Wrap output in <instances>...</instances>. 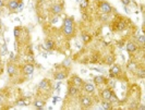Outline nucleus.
Listing matches in <instances>:
<instances>
[{"mask_svg":"<svg viewBox=\"0 0 145 110\" xmlns=\"http://www.w3.org/2000/svg\"><path fill=\"white\" fill-rule=\"evenodd\" d=\"M62 32L65 37H72L74 35L75 29H74V20L73 16L70 18H64L63 20V25H62Z\"/></svg>","mask_w":145,"mask_h":110,"instance_id":"f257e3e1","label":"nucleus"},{"mask_svg":"<svg viewBox=\"0 0 145 110\" xmlns=\"http://www.w3.org/2000/svg\"><path fill=\"white\" fill-rule=\"evenodd\" d=\"M80 104L82 106V108H84V109L91 108L93 106V99L91 98V96H88V95H81L80 96Z\"/></svg>","mask_w":145,"mask_h":110,"instance_id":"f03ea898","label":"nucleus"},{"mask_svg":"<svg viewBox=\"0 0 145 110\" xmlns=\"http://www.w3.org/2000/svg\"><path fill=\"white\" fill-rule=\"evenodd\" d=\"M98 9L101 10L102 13H106V14H110L112 12V7L108 1H101L98 3Z\"/></svg>","mask_w":145,"mask_h":110,"instance_id":"7ed1b4c3","label":"nucleus"},{"mask_svg":"<svg viewBox=\"0 0 145 110\" xmlns=\"http://www.w3.org/2000/svg\"><path fill=\"white\" fill-rule=\"evenodd\" d=\"M7 72H8L9 76H14V75L18 73V66L13 62V61H9L8 64H7Z\"/></svg>","mask_w":145,"mask_h":110,"instance_id":"20e7f679","label":"nucleus"},{"mask_svg":"<svg viewBox=\"0 0 145 110\" xmlns=\"http://www.w3.org/2000/svg\"><path fill=\"white\" fill-rule=\"evenodd\" d=\"M49 11H50L51 14L58 15V14H60V13H62V11H63V6H62L61 3H53V5L50 6V8H49Z\"/></svg>","mask_w":145,"mask_h":110,"instance_id":"39448f33","label":"nucleus"},{"mask_svg":"<svg viewBox=\"0 0 145 110\" xmlns=\"http://www.w3.org/2000/svg\"><path fill=\"white\" fill-rule=\"evenodd\" d=\"M21 70H22V73L27 76V75H31L34 72V70H35V67H34V64L32 62H27V63H25L22 67Z\"/></svg>","mask_w":145,"mask_h":110,"instance_id":"423d86ee","label":"nucleus"},{"mask_svg":"<svg viewBox=\"0 0 145 110\" xmlns=\"http://www.w3.org/2000/svg\"><path fill=\"white\" fill-rule=\"evenodd\" d=\"M122 72L121 70V67L119 64H115L113 63L112 66H110V69H109V73H110V76L111 77H116Z\"/></svg>","mask_w":145,"mask_h":110,"instance_id":"0eeeda50","label":"nucleus"},{"mask_svg":"<svg viewBox=\"0 0 145 110\" xmlns=\"http://www.w3.org/2000/svg\"><path fill=\"white\" fill-rule=\"evenodd\" d=\"M67 77H68V72L64 71V70H59V71H56L54 73V78L57 81H62Z\"/></svg>","mask_w":145,"mask_h":110,"instance_id":"6e6552de","label":"nucleus"},{"mask_svg":"<svg viewBox=\"0 0 145 110\" xmlns=\"http://www.w3.org/2000/svg\"><path fill=\"white\" fill-rule=\"evenodd\" d=\"M20 1L21 0H9V2L7 3V9H8L9 11H11V12L16 11Z\"/></svg>","mask_w":145,"mask_h":110,"instance_id":"1a4fd4ad","label":"nucleus"},{"mask_svg":"<svg viewBox=\"0 0 145 110\" xmlns=\"http://www.w3.org/2000/svg\"><path fill=\"white\" fill-rule=\"evenodd\" d=\"M113 94V92L111 91V88H104L101 92V97L102 100H109V98L111 97V95Z\"/></svg>","mask_w":145,"mask_h":110,"instance_id":"9d476101","label":"nucleus"},{"mask_svg":"<svg viewBox=\"0 0 145 110\" xmlns=\"http://www.w3.org/2000/svg\"><path fill=\"white\" fill-rule=\"evenodd\" d=\"M68 93L71 97H77V96L80 94V87L75 86V85L71 84L69 85V88H68Z\"/></svg>","mask_w":145,"mask_h":110,"instance_id":"9b49d317","label":"nucleus"},{"mask_svg":"<svg viewBox=\"0 0 145 110\" xmlns=\"http://www.w3.org/2000/svg\"><path fill=\"white\" fill-rule=\"evenodd\" d=\"M37 87H38V89H40V91H46V89H48L50 87V82L49 80H47V78H44V80H41L38 85H37Z\"/></svg>","mask_w":145,"mask_h":110,"instance_id":"f8f14e48","label":"nucleus"},{"mask_svg":"<svg viewBox=\"0 0 145 110\" xmlns=\"http://www.w3.org/2000/svg\"><path fill=\"white\" fill-rule=\"evenodd\" d=\"M83 87V91L87 94H91V93H94L95 92V85L92 84V83H84L82 85Z\"/></svg>","mask_w":145,"mask_h":110,"instance_id":"ddd939ff","label":"nucleus"},{"mask_svg":"<svg viewBox=\"0 0 145 110\" xmlns=\"http://www.w3.org/2000/svg\"><path fill=\"white\" fill-rule=\"evenodd\" d=\"M71 83L78 87H82V85L84 84V82H83V80L79 76V75H73L71 78Z\"/></svg>","mask_w":145,"mask_h":110,"instance_id":"4468645a","label":"nucleus"},{"mask_svg":"<svg viewBox=\"0 0 145 110\" xmlns=\"http://www.w3.org/2000/svg\"><path fill=\"white\" fill-rule=\"evenodd\" d=\"M126 48H127V51L129 53H134L135 51L137 50V46H136V44L135 43H133V42H129L127 44V46H126Z\"/></svg>","mask_w":145,"mask_h":110,"instance_id":"2eb2a0df","label":"nucleus"},{"mask_svg":"<svg viewBox=\"0 0 145 110\" xmlns=\"http://www.w3.org/2000/svg\"><path fill=\"white\" fill-rule=\"evenodd\" d=\"M33 105H34V107H35L36 109L43 110L44 107H45V105H46V101L43 100V99H35L34 102H33Z\"/></svg>","mask_w":145,"mask_h":110,"instance_id":"dca6fc26","label":"nucleus"},{"mask_svg":"<svg viewBox=\"0 0 145 110\" xmlns=\"http://www.w3.org/2000/svg\"><path fill=\"white\" fill-rule=\"evenodd\" d=\"M113 26H115V30L116 31H123L124 29H126L127 24H126V22H124L123 20H119V21L115 22Z\"/></svg>","mask_w":145,"mask_h":110,"instance_id":"f3484780","label":"nucleus"},{"mask_svg":"<svg viewBox=\"0 0 145 110\" xmlns=\"http://www.w3.org/2000/svg\"><path fill=\"white\" fill-rule=\"evenodd\" d=\"M43 47H44L46 50H53L54 48H55V43H54V40H51V39H46V40L44 42V44H43Z\"/></svg>","mask_w":145,"mask_h":110,"instance_id":"a211bd4d","label":"nucleus"},{"mask_svg":"<svg viewBox=\"0 0 145 110\" xmlns=\"http://www.w3.org/2000/svg\"><path fill=\"white\" fill-rule=\"evenodd\" d=\"M94 83L99 86V85H104L105 83H107V78L105 76H102V75H98V76L94 77Z\"/></svg>","mask_w":145,"mask_h":110,"instance_id":"6ab92c4d","label":"nucleus"},{"mask_svg":"<svg viewBox=\"0 0 145 110\" xmlns=\"http://www.w3.org/2000/svg\"><path fill=\"white\" fill-rule=\"evenodd\" d=\"M115 63V56H112V54H108L106 58H105V64L106 66H112V64Z\"/></svg>","mask_w":145,"mask_h":110,"instance_id":"aec40b11","label":"nucleus"},{"mask_svg":"<svg viewBox=\"0 0 145 110\" xmlns=\"http://www.w3.org/2000/svg\"><path fill=\"white\" fill-rule=\"evenodd\" d=\"M29 104H30V100L29 99H26V98H20L15 102V105L20 106V107H24V106H27Z\"/></svg>","mask_w":145,"mask_h":110,"instance_id":"412c9836","label":"nucleus"},{"mask_svg":"<svg viewBox=\"0 0 145 110\" xmlns=\"http://www.w3.org/2000/svg\"><path fill=\"white\" fill-rule=\"evenodd\" d=\"M102 109H105V110L112 109V104L109 100H102Z\"/></svg>","mask_w":145,"mask_h":110,"instance_id":"4be33fe9","label":"nucleus"},{"mask_svg":"<svg viewBox=\"0 0 145 110\" xmlns=\"http://www.w3.org/2000/svg\"><path fill=\"white\" fill-rule=\"evenodd\" d=\"M81 37H82V40H83V43H84V44L89 43V42H91V39H92V36L89 35L88 33H86V32H83Z\"/></svg>","mask_w":145,"mask_h":110,"instance_id":"5701e85b","label":"nucleus"},{"mask_svg":"<svg viewBox=\"0 0 145 110\" xmlns=\"http://www.w3.org/2000/svg\"><path fill=\"white\" fill-rule=\"evenodd\" d=\"M137 69H139V66H137V63L134 62V61H130V62L128 63V70H130V71H136Z\"/></svg>","mask_w":145,"mask_h":110,"instance_id":"b1692460","label":"nucleus"},{"mask_svg":"<svg viewBox=\"0 0 145 110\" xmlns=\"http://www.w3.org/2000/svg\"><path fill=\"white\" fill-rule=\"evenodd\" d=\"M88 5H89V0H81L80 2V8L82 10H85L88 8Z\"/></svg>","mask_w":145,"mask_h":110,"instance_id":"393cba45","label":"nucleus"},{"mask_svg":"<svg viewBox=\"0 0 145 110\" xmlns=\"http://www.w3.org/2000/svg\"><path fill=\"white\" fill-rule=\"evenodd\" d=\"M136 76L139 78H144L145 77V71L144 69H137L136 70Z\"/></svg>","mask_w":145,"mask_h":110,"instance_id":"a878e982","label":"nucleus"},{"mask_svg":"<svg viewBox=\"0 0 145 110\" xmlns=\"http://www.w3.org/2000/svg\"><path fill=\"white\" fill-rule=\"evenodd\" d=\"M136 40H137V44H140V45H142V46H143V45L145 44V36L143 35V34H142V35H139V36H137V38H136Z\"/></svg>","mask_w":145,"mask_h":110,"instance_id":"bb28decb","label":"nucleus"},{"mask_svg":"<svg viewBox=\"0 0 145 110\" xmlns=\"http://www.w3.org/2000/svg\"><path fill=\"white\" fill-rule=\"evenodd\" d=\"M108 19H109V14H106V13H102V15H101V21L106 22V21H108Z\"/></svg>","mask_w":145,"mask_h":110,"instance_id":"cd10ccee","label":"nucleus"},{"mask_svg":"<svg viewBox=\"0 0 145 110\" xmlns=\"http://www.w3.org/2000/svg\"><path fill=\"white\" fill-rule=\"evenodd\" d=\"M20 36H21V31H20L19 27H15L14 29V37L15 38H19Z\"/></svg>","mask_w":145,"mask_h":110,"instance_id":"c85d7f7f","label":"nucleus"},{"mask_svg":"<svg viewBox=\"0 0 145 110\" xmlns=\"http://www.w3.org/2000/svg\"><path fill=\"white\" fill-rule=\"evenodd\" d=\"M6 102V95L0 93V105H3Z\"/></svg>","mask_w":145,"mask_h":110,"instance_id":"c756f323","label":"nucleus"},{"mask_svg":"<svg viewBox=\"0 0 145 110\" xmlns=\"http://www.w3.org/2000/svg\"><path fill=\"white\" fill-rule=\"evenodd\" d=\"M62 66H67V68H69L71 66V61L69 60V59H65L63 62H62Z\"/></svg>","mask_w":145,"mask_h":110,"instance_id":"7c9ffc66","label":"nucleus"},{"mask_svg":"<svg viewBox=\"0 0 145 110\" xmlns=\"http://www.w3.org/2000/svg\"><path fill=\"white\" fill-rule=\"evenodd\" d=\"M120 1H121V3L124 7H128L131 3V0H120Z\"/></svg>","mask_w":145,"mask_h":110,"instance_id":"2f4dec72","label":"nucleus"},{"mask_svg":"<svg viewBox=\"0 0 145 110\" xmlns=\"http://www.w3.org/2000/svg\"><path fill=\"white\" fill-rule=\"evenodd\" d=\"M0 56H5V54L7 53V48H6V45H3V47H2V51H0Z\"/></svg>","mask_w":145,"mask_h":110,"instance_id":"473e14b6","label":"nucleus"},{"mask_svg":"<svg viewBox=\"0 0 145 110\" xmlns=\"http://www.w3.org/2000/svg\"><path fill=\"white\" fill-rule=\"evenodd\" d=\"M22 8H23V2L20 1L19 6H18V10H16V11H22Z\"/></svg>","mask_w":145,"mask_h":110,"instance_id":"72a5a7b5","label":"nucleus"},{"mask_svg":"<svg viewBox=\"0 0 145 110\" xmlns=\"http://www.w3.org/2000/svg\"><path fill=\"white\" fill-rule=\"evenodd\" d=\"M26 58H27V60H29L30 62H33V61H34L33 57H32V54H27V56H26Z\"/></svg>","mask_w":145,"mask_h":110,"instance_id":"f704fd0d","label":"nucleus"},{"mask_svg":"<svg viewBox=\"0 0 145 110\" xmlns=\"http://www.w3.org/2000/svg\"><path fill=\"white\" fill-rule=\"evenodd\" d=\"M82 19L85 21V20H87V19H88V15L86 14V13H83V14H82Z\"/></svg>","mask_w":145,"mask_h":110,"instance_id":"c9c22d12","label":"nucleus"},{"mask_svg":"<svg viewBox=\"0 0 145 110\" xmlns=\"http://www.w3.org/2000/svg\"><path fill=\"white\" fill-rule=\"evenodd\" d=\"M2 72H3V66H2V63L0 62V75L2 74Z\"/></svg>","mask_w":145,"mask_h":110,"instance_id":"e433bc0d","label":"nucleus"},{"mask_svg":"<svg viewBox=\"0 0 145 110\" xmlns=\"http://www.w3.org/2000/svg\"><path fill=\"white\" fill-rule=\"evenodd\" d=\"M137 109H141V110H144L145 107H144V105H141V106H137Z\"/></svg>","mask_w":145,"mask_h":110,"instance_id":"4c0bfd02","label":"nucleus"},{"mask_svg":"<svg viewBox=\"0 0 145 110\" xmlns=\"http://www.w3.org/2000/svg\"><path fill=\"white\" fill-rule=\"evenodd\" d=\"M3 6H5V2H3V0H0V8H2Z\"/></svg>","mask_w":145,"mask_h":110,"instance_id":"58836bf2","label":"nucleus"},{"mask_svg":"<svg viewBox=\"0 0 145 110\" xmlns=\"http://www.w3.org/2000/svg\"><path fill=\"white\" fill-rule=\"evenodd\" d=\"M58 21V18H55L54 20H53V21H51V23H56Z\"/></svg>","mask_w":145,"mask_h":110,"instance_id":"ea45409f","label":"nucleus"},{"mask_svg":"<svg viewBox=\"0 0 145 110\" xmlns=\"http://www.w3.org/2000/svg\"><path fill=\"white\" fill-rule=\"evenodd\" d=\"M1 14H2V11H1V9H0V16H1Z\"/></svg>","mask_w":145,"mask_h":110,"instance_id":"a19ab883","label":"nucleus"}]
</instances>
